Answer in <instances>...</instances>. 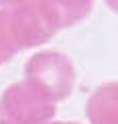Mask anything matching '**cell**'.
<instances>
[{"label": "cell", "instance_id": "6da1fadb", "mask_svg": "<svg viewBox=\"0 0 118 124\" xmlns=\"http://www.w3.org/2000/svg\"><path fill=\"white\" fill-rule=\"evenodd\" d=\"M25 81L33 89H37L44 97L58 103L73 93L77 72L66 54L46 50V52L33 54L27 60Z\"/></svg>", "mask_w": 118, "mask_h": 124}, {"label": "cell", "instance_id": "7a4b0ae2", "mask_svg": "<svg viewBox=\"0 0 118 124\" xmlns=\"http://www.w3.org/2000/svg\"><path fill=\"white\" fill-rule=\"evenodd\" d=\"M56 114V103L44 97L25 79L13 83L0 95V120L6 124H48Z\"/></svg>", "mask_w": 118, "mask_h": 124}, {"label": "cell", "instance_id": "3957f363", "mask_svg": "<svg viewBox=\"0 0 118 124\" xmlns=\"http://www.w3.org/2000/svg\"><path fill=\"white\" fill-rule=\"evenodd\" d=\"M8 10L21 50L46 44L60 31L56 15L44 4V0H29Z\"/></svg>", "mask_w": 118, "mask_h": 124}, {"label": "cell", "instance_id": "277c9868", "mask_svg": "<svg viewBox=\"0 0 118 124\" xmlns=\"http://www.w3.org/2000/svg\"><path fill=\"white\" fill-rule=\"evenodd\" d=\"M87 118L91 124H118V81L100 85L89 95Z\"/></svg>", "mask_w": 118, "mask_h": 124}, {"label": "cell", "instance_id": "5b68a950", "mask_svg": "<svg viewBox=\"0 0 118 124\" xmlns=\"http://www.w3.org/2000/svg\"><path fill=\"white\" fill-rule=\"evenodd\" d=\"M95 0H44V4L56 15L60 29L70 25H77L79 21H83L93 8Z\"/></svg>", "mask_w": 118, "mask_h": 124}, {"label": "cell", "instance_id": "8992f818", "mask_svg": "<svg viewBox=\"0 0 118 124\" xmlns=\"http://www.w3.org/2000/svg\"><path fill=\"white\" fill-rule=\"evenodd\" d=\"M19 52H21V46H19L15 29H13L10 10L8 8H0V64L2 62H8Z\"/></svg>", "mask_w": 118, "mask_h": 124}, {"label": "cell", "instance_id": "52a82bcc", "mask_svg": "<svg viewBox=\"0 0 118 124\" xmlns=\"http://www.w3.org/2000/svg\"><path fill=\"white\" fill-rule=\"evenodd\" d=\"M23 2H29V0H0V8H13V6H19Z\"/></svg>", "mask_w": 118, "mask_h": 124}, {"label": "cell", "instance_id": "ba28073f", "mask_svg": "<svg viewBox=\"0 0 118 124\" xmlns=\"http://www.w3.org/2000/svg\"><path fill=\"white\" fill-rule=\"evenodd\" d=\"M106 2H108V6L114 10V13H118V0H106Z\"/></svg>", "mask_w": 118, "mask_h": 124}, {"label": "cell", "instance_id": "9c48e42d", "mask_svg": "<svg viewBox=\"0 0 118 124\" xmlns=\"http://www.w3.org/2000/svg\"><path fill=\"white\" fill-rule=\"evenodd\" d=\"M48 124H79V122H48Z\"/></svg>", "mask_w": 118, "mask_h": 124}, {"label": "cell", "instance_id": "30bf717a", "mask_svg": "<svg viewBox=\"0 0 118 124\" xmlns=\"http://www.w3.org/2000/svg\"><path fill=\"white\" fill-rule=\"evenodd\" d=\"M0 124H6V122H4V120H0Z\"/></svg>", "mask_w": 118, "mask_h": 124}]
</instances>
